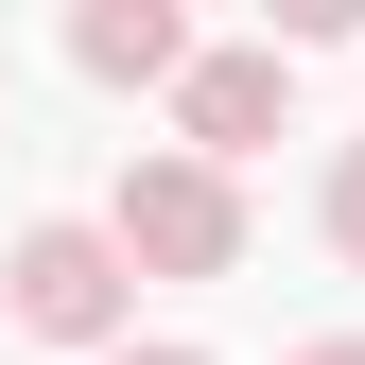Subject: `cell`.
Returning a JSON list of instances; mask_svg holds the SVG:
<instances>
[{
  "label": "cell",
  "instance_id": "obj_1",
  "mask_svg": "<svg viewBox=\"0 0 365 365\" xmlns=\"http://www.w3.org/2000/svg\"><path fill=\"white\" fill-rule=\"evenodd\" d=\"M0 313H18L35 348H140V279H122L105 226H18V261H0Z\"/></svg>",
  "mask_w": 365,
  "mask_h": 365
},
{
  "label": "cell",
  "instance_id": "obj_2",
  "mask_svg": "<svg viewBox=\"0 0 365 365\" xmlns=\"http://www.w3.org/2000/svg\"><path fill=\"white\" fill-rule=\"evenodd\" d=\"M105 244H122V279H226V261H244V192H226L209 157H122Z\"/></svg>",
  "mask_w": 365,
  "mask_h": 365
},
{
  "label": "cell",
  "instance_id": "obj_3",
  "mask_svg": "<svg viewBox=\"0 0 365 365\" xmlns=\"http://www.w3.org/2000/svg\"><path fill=\"white\" fill-rule=\"evenodd\" d=\"M279 122H296V87H279V53H192V70H174V157H261V140H279Z\"/></svg>",
  "mask_w": 365,
  "mask_h": 365
},
{
  "label": "cell",
  "instance_id": "obj_4",
  "mask_svg": "<svg viewBox=\"0 0 365 365\" xmlns=\"http://www.w3.org/2000/svg\"><path fill=\"white\" fill-rule=\"evenodd\" d=\"M70 70H105V87H174V70H192V18H174V0H87V18H70Z\"/></svg>",
  "mask_w": 365,
  "mask_h": 365
},
{
  "label": "cell",
  "instance_id": "obj_5",
  "mask_svg": "<svg viewBox=\"0 0 365 365\" xmlns=\"http://www.w3.org/2000/svg\"><path fill=\"white\" fill-rule=\"evenodd\" d=\"M313 226H331V261H365V140L331 157V192H313Z\"/></svg>",
  "mask_w": 365,
  "mask_h": 365
},
{
  "label": "cell",
  "instance_id": "obj_6",
  "mask_svg": "<svg viewBox=\"0 0 365 365\" xmlns=\"http://www.w3.org/2000/svg\"><path fill=\"white\" fill-rule=\"evenodd\" d=\"M279 365H365V331H313V348H279Z\"/></svg>",
  "mask_w": 365,
  "mask_h": 365
},
{
  "label": "cell",
  "instance_id": "obj_7",
  "mask_svg": "<svg viewBox=\"0 0 365 365\" xmlns=\"http://www.w3.org/2000/svg\"><path fill=\"white\" fill-rule=\"evenodd\" d=\"M105 365H209V348H105Z\"/></svg>",
  "mask_w": 365,
  "mask_h": 365
}]
</instances>
